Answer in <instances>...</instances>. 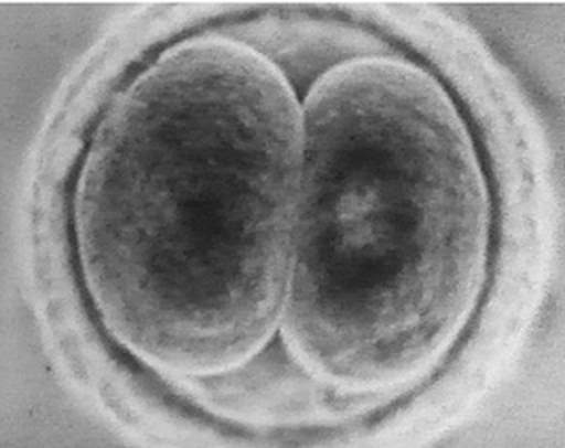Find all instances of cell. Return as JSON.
I'll list each match as a JSON object with an SVG mask.
<instances>
[{"label": "cell", "mask_w": 565, "mask_h": 448, "mask_svg": "<svg viewBox=\"0 0 565 448\" xmlns=\"http://www.w3.org/2000/svg\"><path fill=\"white\" fill-rule=\"evenodd\" d=\"M302 164V99L243 41L199 35L115 94L73 196L106 332L141 364L207 378L279 334Z\"/></svg>", "instance_id": "6da1fadb"}, {"label": "cell", "mask_w": 565, "mask_h": 448, "mask_svg": "<svg viewBox=\"0 0 565 448\" xmlns=\"http://www.w3.org/2000/svg\"><path fill=\"white\" fill-rule=\"evenodd\" d=\"M491 199L463 114L414 62L359 57L302 99V164L279 334L315 378H419L484 288Z\"/></svg>", "instance_id": "7a4b0ae2"}]
</instances>
